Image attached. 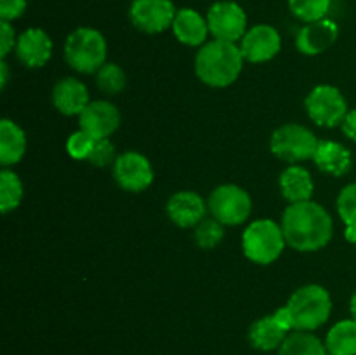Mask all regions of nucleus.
<instances>
[{
	"label": "nucleus",
	"instance_id": "f257e3e1",
	"mask_svg": "<svg viewBox=\"0 0 356 355\" xmlns=\"http://www.w3.org/2000/svg\"><path fill=\"white\" fill-rule=\"evenodd\" d=\"M282 230L289 246L301 253H312L330 242L334 225L323 205L306 200L291 204L285 209Z\"/></svg>",
	"mask_w": 356,
	"mask_h": 355
},
{
	"label": "nucleus",
	"instance_id": "f03ea898",
	"mask_svg": "<svg viewBox=\"0 0 356 355\" xmlns=\"http://www.w3.org/2000/svg\"><path fill=\"white\" fill-rule=\"evenodd\" d=\"M243 54L233 42L212 40L204 44L195 58V72L211 87H228L238 79L243 66Z\"/></svg>",
	"mask_w": 356,
	"mask_h": 355
},
{
	"label": "nucleus",
	"instance_id": "7ed1b4c3",
	"mask_svg": "<svg viewBox=\"0 0 356 355\" xmlns=\"http://www.w3.org/2000/svg\"><path fill=\"white\" fill-rule=\"evenodd\" d=\"M287 308L291 310L296 331H315L329 320L332 299L325 287L308 284L289 298Z\"/></svg>",
	"mask_w": 356,
	"mask_h": 355
},
{
	"label": "nucleus",
	"instance_id": "20e7f679",
	"mask_svg": "<svg viewBox=\"0 0 356 355\" xmlns=\"http://www.w3.org/2000/svg\"><path fill=\"white\" fill-rule=\"evenodd\" d=\"M65 59L80 73L97 72L106 59V40L94 28H76L65 42Z\"/></svg>",
	"mask_w": 356,
	"mask_h": 355
},
{
	"label": "nucleus",
	"instance_id": "39448f33",
	"mask_svg": "<svg viewBox=\"0 0 356 355\" xmlns=\"http://www.w3.org/2000/svg\"><path fill=\"white\" fill-rule=\"evenodd\" d=\"M285 240L284 230L273 219L252 221L242 237V247L245 256L257 265H270L280 258Z\"/></svg>",
	"mask_w": 356,
	"mask_h": 355
},
{
	"label": "nucleus",
	"instance_id": "423d86ee",
	"mask_svg": "<svg viewBox=\"0 0 356 355\" xmlns=\"http://www.w3.org/2000/svg\"><path fill=\"white\" fill-rule=\"evenodd\" d=\"M320 141L309 129L299 124H285L271 136V152L285 162H302L313 159Z\"/></svg>",
	"mask_w": 356,
	"mask_h": 355
},
{
	"label": "nucleus",
	"instance_id": "0eeeda50",
	"mask_svg": "<svg viewBox=\"0 0 356 355\" xmlns=\"http://www.w3.org/2000/svg\"><path fill=\"white\" fill-rule=\"evenodd\" d=\"M209 211L222 225H242L252 211V198L236 184H221L209 197Z\"/></svg>",
	"mask_w": 356,
	"mask_h": 355
},
{
	"label": "nucleus",
	"instance_id": "6e6552de",
	"mask_svg": "<svg viewBox=\"0 0 356 355\" xmlns=\"http://www.w3.org/2000/svg\"><path fill=\"white\" fill-rule=\"evenodd\" d=\"M309 118L320 127H336L348 115V103L343 93L334 86H318L306 97Z\"/></svg>",
	"mask_w": 356,
	"mask_h": 355
},
{
	"label": "nucleus",
	"instance_id": "1a4fd4ad",
	"mask_svg": "<svg viewBox=\"0 0 356 355\" xmlns=\"http://www.w3.org/2000/svg\"><path fill=\"white\" fill-rule=\"evenodd\" d=\"M209 31L216 40H242L247 33V14L236 2L222 0L216 2L207 13Z\"/></svg>",
	"mask_w": 356,
	"mask_h": 355
},
{
	"label": "nucleus",
	"instance_id": "9d476101",
	"mask_svg": "<svg viewBox=\"0 0 356 355\" xmlns=\"http://www.w3.org/2000/svg\"><path fill=\"white\" fill-rule=\"evenodd\" d=\"M176 13L172 0H134L129 16L138 30L145 33H162L172 26Z\"/></svg>",
	"mask_w": 356,
	"mask_h": 355
},
{
	"label": "nucleus",
	"instance_id": "9b49d317",
	"mask_svg": "<svg viewBox=\"0 0 356 355\" xmlns=\"http://www.w3.org/2000/svg\"><path fill=\"white\" fill-rule=\"evenodd\" d=\"M113 174L117 183L127 191H143L153 183L152 164L138 152H125L117 157Z\"/></svg>",
	"mask_w": 356,
	"mask_h": 355
},
{
	"label": "nucleus",
	"instance_id": "f8f14e48",
	"mask_svg": "<svg viewBox=\"0 0 356 355\" xmlns=\"http://www.w3.org/2000/svg\"><path fill=\"white\" fill-rule=\"evenodd\" d=\"M282 38L277 28L270 24H256L243 35L242 51L243 59L250 63H264L273 59L280 52Z\"/></svg>",
	"mask_w": 356,
	"mask_h": 355
},
{
	"label": "nucleus",
	"instance_id": "ddd939ff",
	"mask_svg": "<svg viewBox=\"0 0 356 355\" xmlns=\"http://www.w3.org/2000/svg\"><path fill=\"white\" fill-rule=\"evenodd\" d=\"M79 124L96 139H106L120 125V113L110 101H90L79 115Z\"/></svg>",
	"mask_w": 356,
	"mask_h": 355
},
{
	"label": "nucleus",
	"instance_id": "4468645a",
	"mask_svg": "<svg viewBox=\"0 0 356 355\" xmlns=\"http://www.w3.org/2000/svg\"><path fill=\"white\" fill-rule=\"evenodd\" d=\"M337 37H339V26H337L336 21L323 17V19L313 21V23H306L299 30L296 44L302 54L316 56L325 52L330 45H334Z\"/></svg>",
	"mask_w": 356,
	"mask_h": 355
},
{
	"label": "nucleus",
	"instance_id": "2eb2a0df",
	"mask_svg": "<svg viewBox=\"0 0 356 355\" xmlns=\"http://www.w3.org/2000/svg\"><path fill=\"white\" fill-rule=\"evenodd\" d=\"M16 54L28 68H42L51 59L52 40L40 28H28L16 42Z\"/></svg>",
	"mask_w": 356,
	"mask_h": 355
},
{
	"label": "nucleus",
	"instance_id": "dca6fc26",
	"mask_svg": "<svg viewBox=\"0 0 356 355\" xmlns=\"http://www.w3.org/2000/svg\"><path fill=\"white\" fill-rule=\"evenodd\" d=\"M207 205L195 191H177L167 202V214L181 228H191L205 219Z\"/></svg>",
	"mask_w": 356,
	"mask_h": 355
},
{
	"label": "nucleus",
	"instance_id": "f3484780",
	"mask_svg": "<svg viewBox=\"0 0 356 355\" xmlns=\"http://www.w3.org/2000/svg\"><path fill=\"white\" fill-rule=\"evenodd\" d=\"M52 103L63 115H80L90 103L89 90L83 82L73 77H66L52 89Z\"/></svg>",
	"mask_w": 356,
	"mask_h": 355
},
{
	"label": "nucleus",
	"instance_id": "a211bd4d",
	"mask_svg": "<svg viewBox=\"0 0 356 355\" xmlns=\"http://www.w3.org/2000/svg\"><path fill=\"white\" fill-rule=\"evenodd\" d=\"M172 31L181 44L191 45V47L205 44L207 35L211 33L209 31L207 17H204L195 9H188V7L186 9H179L176 13Z\"/></svg>",
	"mask_w": 356,
	"mask_h": 355
},
{
	"label": "nucleus",
	"instance_id": "6ab92c4d",
	"mask_svg": "<svg viewBox=\"0 0 356 355\" xmlns=\"http://www.w3.org/2000/svg\"><path fill=\"white\" fill-rule=\"evenodd\" d=\"M289 334L291 333L285 327H282L271 313V315L261 317L250 326L249 341L256 350L273 352L282 347Z\"/></svg>",
	"mask_w": 356,
	"mask_h": 355
},
{
	"label": "nucleus",
	"instance_id": "aec40b11",
	"mask_svg": "<svg viewBox=\"0 0 356 355\" xmlns=\"http://www.w3.org/2000/svg\"><path fill=\"white\" fill-rule=\"evenodd\" d=\"M313 160L322 173L330 176H344L351 169V152L337 141H320Z\"/></svg>",
	"mask_w": 356,
	"mask_h": 355
},
{
	"label": "nucleus",
	"instance_id": "412c9836",
	"mask_svg": "<svg viewBox=\"0 0 356 355\" xmlns=\"http://www.w3.org/2000/svg\"><path fill=\"white\" fill-rule=\"evenodd\" d=\"M280 190L291 204H298L312 198L315 184L308 169L301 166H291L282 173Z\"/></svg>",
	"mask_w": 356,
	"mask_h": 355
},
{
	"label": "nucleus",
	"instance_id": "4be33fe9",
	"mask_svg": "<svg viewBox=\"0 0 356 355\" xmlns=\"http://www.w3.org/2000/svg\"><path fill=\"white\" fill-rule=\"evenodd\" d=\"M26 150V136L16 122L3 118L0 122V164L3 167L19 162Z\"/></svg>",
	"mask_w": 356,
	"mask_h": 355
},
{
	"label": "nucleus",
	"instance_id": "5701e85b",
	"mask_svg": "<svg viewBox=\"0 0 356 355\" xmlns=\"http://www.w3.org/2000/svg\"><path fill=\"white\" fill-rule=\"evenodd\" d=\"M329 355H356V320L344 319L334 324L325 336Z\"/></svg>",
	"mask_w": 356,
	"mask_h": 355
},
{
	"label": "nucleus",
	"instance_id": "b1692460",
	"mask_svg": "<svg viewBox=\"0 0 356 355\" xmlns=\"http://www.w3.org/2000/svg\"><path fill=\"white\" fill-rule=\"evenodd\" d=\"M278 355H329L325 343L309 331H294L285 338Z\"/></svg>",
	"mask_w": 356,
	"mask_h": 355
},
{
	"label": "nucleus",
	"instance_id": "393cba45",
	"mask_svg": "<svg viewBox=\"0 0 356 355\" xmlns=\"http://www.w3.org/2000/svg\"><path fill=\"white\" fill-rule=\"evenodd\" d=\"M23 198V184L16 173L3 169L0 173V209L3 214L14 211Z\"/></svg>",
	"mask_w": 356,
	"mask_h": 355
},
{
	"label": "nucleus",
	"instance_id": "a878e982",
	"mask_svg": "<svg viewBox=\"0 0 356 355\" xmlns=\"http://www.w3.org/2000/svg\"><path fill=\"white\" fill-rule=\"evenodd\" d=\"M96 84L103 93L115 96V94L124 90L125 84H127V77H125V72L118 65H115V63H104L97 70Z\"/></svg>",
	"mask_w": 356,
	"mask_h": 355
},
{
	"label": "nucleus",
	"instance_id": "bb28decb",
	"mask_svg": "<svg viewBox=\"0 0 356 355\" xmlns=\"http://www.w3.org/2000/svg\"><path fill=\"white\" fill-rule=\"evenodd\" d=\"M289 9L305 23L323 19L330 9V0H289Z\"/></svg>",
	"mask_w": 356,
	"mask_h": 355
},
{
	"label": "nucleus",
	"instance_id": "cd10ccee",
	"mask_svg": "<svg viewBox=\"0 0 356 355\" xmlns=\"http://www.w3.org/2000/svg\"><path fill=\"white\" fill-rule=\"evenodd\" d=\"M222 237H225V228H222V223L216 218L204 219L198 223L195 230V242L202 249H214L221 242Z\"/></svg>",
	"mask_w": 356,
	"mask_h": 355
},
{
	"label": "nucleus",
	"instance_id": "c85d7f7f",
	"mask_svg": "<svg viewBox=\"0 0 356 355\" xmlns=\"http://www.w3.org/2000/svg\"><path fill=\"white\" fill-rule=\"evenodd\" d=\"M337 212L346 228H356V183L348 184L337 197Z\"/></svg>",
	"mask_w": 356,
	"mask_h": 355
},
{
	"label": "nucleus",
	"instance_id": "c756f323",
	"mask_svg": "<svg viewBox=\"0 0 356 355\" xmlns=\"http://www.w3.org/2000/svg\"><path fill=\"white\" fill-rule=\"evenodd\" d=\"M97 139L94 136H90L86 131H76L66 141V152L70 153V157L76 160H87L89 159L90 152H92L94 145H96Z\"/></svg>",
	"mask_w": 356,
	"mask_h": 355
},
{
	"label": "nucleus",
	"instance_id": "7c9ffc66",
	"mask_svg": "<svg viewBox=\"0 0 356 355\" xmlns=\"http://www.w3.org/2000/svg\"><path fill=\"white\" fill-rule=\"evenodd\" d=\"M115 159V146L110 139H97L92 152L89 155V162L96 167H104L113 162Z\"/></svg>",
	"mask_w": 356,
	"mask_h": 355
},
{
	"label": "nucleus",
	"instance_id": "2f4dec72",
	"mask_svg": "<svg viewBox=\"0 0 356 355\" xmlns=\"http://www.w3.org/2000/svg\"><path fill=\"white\" fill-rule=\"evenodd\" d=\"M26 0H0V17L2 21H14L26 10Z\"/></svg>",
	"mask_w": 356,
	"mask_h": 355
},
{
	"label": "nucleus",
	"instance_id": "473e14b6",
	"mask_svg": "<svg viewBox=\"0 0 356 355\" xmlns=\"http://www.w3.org/2000/svg\"><path fill=\"white\" fill-rule=\"evenodd\" d=\"M16 33H14V28L10 26L9 21H2L0 23V56L2 59L6 58L7 54L10 52V49L16 45Z\"/></svg>",
	"mask_w": 356,
	"mask_h": 355
},
{
	"label": "nucleus",
	"instance_id": "72a5a7b5",
	"mask_svg": "<svg viewBox=\"0 0 356 355\" xmlns=\"http://www.w3.org/2000/svg\"><path fill=\"white\" fill-rule=\"evenodd\" d=\"M343 132L351 139L356 141V110H350L343 120Z\"/></svg>",
	"mask_w": 356,
	"mask_h": 355
},
{
	"label": "nucleus",
	"instance_id": "f704fd0d",
	"mask_svg": "<svg viewBox=\"0 0 356 355\" xmlns=\"http://www.w3.org/2000/svg\"><path fill=\"white\" fill-rule=\"evenodd\" d=\"M0 70H2V89H3L7 84V63L3 61V59H2V63H0Z\"/></svg>",
	"mask_w": 356,
	"mask_h": 355
},
{
	"label": "nucleus",
	"instance_id": "c9c22d12",
	"mask_svg": "<svg viewBox=\"0 0 356 355\" xmlns=\"http://www.w3.org/2000/svg\"><path fill=\"white\" fill-rule=\"evenodd\" d=\"M350 312H351V319L356 320V291L355 294L351 296V301H350Z\"/></svg>",
	"mask_w": 356,
	"mask_h": 355
}]
</instances>
